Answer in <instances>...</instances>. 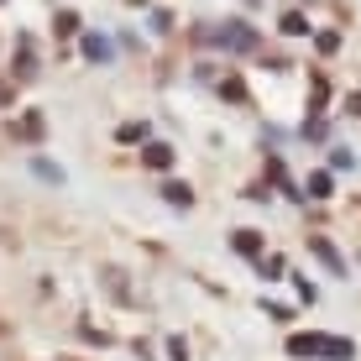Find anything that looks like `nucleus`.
Listing matches in <instances>:
<instances>
[{
	"label": "nucleus",
	"instance_id": "obj_1",
	"mask_svg": "<svg viewBox=\"0 0 361 361\" xmlns=\"http://www.w3.org/2000/svg\"><path fill=\"white\" fill-rule=\"evenodd\" d=\"M288 356H309V361H351L356 345L341 335H288Z\"/></svg>",
	"mask_w": 361,
	"mask_h": 361
},
{
	"label": "nucleus",
	"instance_id": "obj_2",
	"mask_svg": "<svg viewBox=\"0 0 361 361\" xmlns=\"http://www.w3.org/2000/svg\"><path fill=\"white\" fill-rule=\"evenodd\" d=\"M204 42L226 47V53H252V47H257V32H252V27H241V21H226L220 32H204Z\"/></svg>",
	"mask_w": 361,
	"mask_h": 361
},
{
	"label": "nucleus",
	"instance_id": "obj_3",
	"mask_svg": "<svg viewBox=\"0 0 361 361\" xmlns=\"http://www.w3.org/2000/svg\"><path fill=\"white\" fill-rule=\"evenodd\" d=\"M309 252H314V257H319V262H325V267L335 272V278H341V272H345V257H341V252H335V246L325 241V235H309Z\"/></svg>",
	"mask_w": 361,
	"mask_h": 361
},
{
	"label": "nucleus",
	"instance_id": "obj_4",
	"mask_svg": "<svg viewBox=\"0 0 361 361\" xmlns=\"http://www.w3.org/2000/svg\"><path fill=\"white\" fill-rule=\"evenodd\" d=\"M142 163H147V168H157V173L173 168V147H168V142H147V147H142Z\"/></svg>",
	"mask_w": 361,
	"mask_h": 361
},
{
	"label": "nucleus",
	"instance_id": "obj_5",
	"mask_svg": "<svg viewBox=\"0 0 361 361\" xmlns=\"http://www.w3.org/2000/svg\"><path fill=\"white\" fill-rule=\"evenodd\" d=\"M231 241H235V252H241V257H262V235H257V231H235Z\"/></svg>",
	"mask_w": 361,
	"mask_h": 361
},
{
	"label": "nucleus",
	"instance_id": "obj_6",
	"mask_svg": "<svg viewBox=\"0 0 361 361\" xmlns=\"http://www.w3.org/2000/svg\"><path fill=\"white\" fill-rule=\"evenodd\" d=\"M163 199H168V204H183V209H189V204H194V189L173 178V183H163Z\"/></svg>",
	"mask_w": 361,
	"mask_h": 361
},
{
	"label": "nucleus",
	"instance_id": "obj_7",
	"mask_svg": "<svg viewBox=\"0 0 361 361\" xmlns=\"http://www.w3.org/2000/svg\"><path fill=\"white\" fill-rule=\"evenodd\" d=\"M84 58H94V63H110V42H105V37H84Z\"/></svg>",
	"mask_w": 361,
	"mask_h": 361
},
{
	"label": "nucleus",
	"instance_id": "obj_8",
	"mask_svg": "<svg viewBox=\"0 0 361 361\" xmlns=\"http://www.w3.org/2000/svg\"><path fill=\"white\" fill-rule=\"evenodd\" d=\"M304 194H309V199H330V173H309Z\"/></svg>",
	"mask_w": 361,
	"mask_h": 361
},
{
	"label": "nucleus",
	"instance_id": "obj_9",
	"mask_svg": "<svg viewBox=\"0 0 361 361\" xmlns=\"http://www.w3.org/2000/svg\"><path fill=\"white\" fill-rule=\"evenodd\" d=\"M147 131H152L147 121H126V126H121L116 136H121V142H147Z\"/></svg>",
	"mask_w": 361,
	"mask_h": 361
},
{
	"label": "nucleus",
	"instance_id": "obj_10",
	"mask_svg": "<svg viewBox=\"0 0 361 361\" xmlns=\"http://www.w3.org/2000/svg\"><path fill=\"white\" fill-rule=\"evenodd\" d=\"M283 32H288V37H304V32H309V16H304V11H288V16H283Z\"/></svg>",
	"mask_w": 361,
	"mask_h": 361
},
{
	"label": "nucleus",
	"instance_id": "obj_11",
	"mask_svg": "<svg viewBox=\"0 0 361 361\" xmlns=\"http://www.w3.org/2000/svg\"><path fill=\"white\" fill-rule=\"evenodd\" d=\"M21 136H27V142H37V136H42V116H37V110H27V116H21V126H16Z\"/></svg>",
	"mask_w": 361,
	"mask_h": 361
},
{
	"label": "nucleus",
	"instance_id": "obj_12",
	"mask_svg": "<svg viewBox=\"0 0 361 361\" xmlns=\"http://www.w3.org/2000/svg\"><path fill=\"white\" fill-rule=\"evenodd\" d=\"M58 32L73 37V32H79V16H73V11H58Z\"/></svg>",
	"mask_w": 361,
	"mask_h": 361
},
{
	"label": "nucleus",
	"instance_id": "obj_13",
	"mask_svg": "<svg viewBox=\"0 0 361 361\" xmlns=\"http://www.w3.org/2000/svg\"><path fill=\"white\" fill-rule=\"evenodd\" d=\"M257 267H262V278H278V272H283V257H257Z\"/></svg>",
	"mask_w": 361,
	"mask_h": 361
},
{
	"label": "nucleus",
	"instance_id": "obj_14",
	"mask_svg": "<svg viewBox=\"0 0 361 361\" xmlns=\"http://www.w3.org/2000/svg\"><path fill=\"white\" fill-rule=\"evenodd\" d=\"M314 42H319V53H335V47H341V32H319Z\"/></svg>",
	"mask_w": 361,
	"mask_h": 361
},
{
	"label": "nucleus",
	"instance_id": "obj_15",
	"mask_svg": "<svg viewBox=\"0 0 361 361\" xmlns=\"http://www.w3.org/2000/svg\"><path fill=\"white\" fill-rule=\"evenodd\" d=\"M168 356H173V361H189V345H183L178 335H173V341H168Z\"/></svg>",
	"mask_w": 361,
	"mask_h": 361
},
{
	"label": "nucleus",
	"instance_id": "obj_16",
	"mask_svg": "<svg viewBox=\"0 0 361 361\" xmlns=\"http://www.w3.org/2000/svg\"><path fill=\"white\" fill-rule=\"evenodd\" d=\"M220 90H226L231 99H246V84H241V79H226V84H220Z\"/></svg>",
	"mask_w": 361,
	"mask_h": 361
},
{
	"label": "nucleus",
	"instance_id": "obj_17",
	"mask_svg": "<svg viewBox=\"0 0 361 361\" xmlns=\"http://www.w3.org/2000/svg\"><path fill=\"white\" fill-rule=\"evenodd\" d=\"M345 105H351V110H361V94H351V99H345Z\"/></svg>",
	"mask_w": 361,
	"mask_h": 361
},
{
	"label": "nucleus",
	"instance_id": "obj_18",
	"mask_svg": "<svg viewBox=\"0 0 361 361\" xmlns=\"http://www.w3.org/2000/svg\"><path fill=\"white\" fill-rule=\"evenodd\" d=\"M0 105H11V90H0Z\"/></svg>",
	"mask_w": 361,
	"mask_h": 361
}]
</instances>
